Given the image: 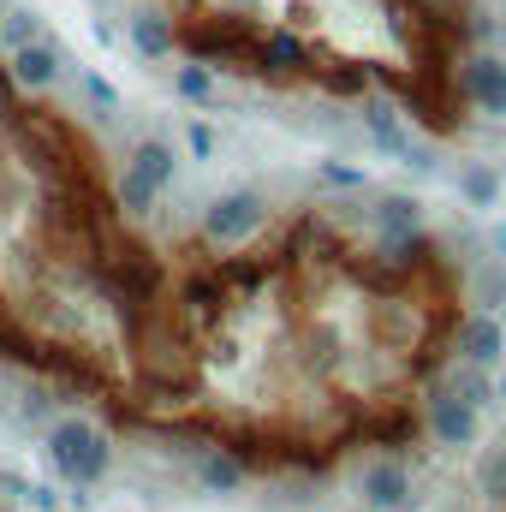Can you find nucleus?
I'll return each instance as SVG.
<instances>
[{"instance_id": "nucleus-22", "label": "nucleus", "mask_w": 506, "mask_h": 512, "mask_svg": "<svg viewBox=\"0 0 506 512\" xmlns=\"http://www.w3.org/2000/svg\"><path fill=\"white\" fill-rule=\"evenodd\" d=\"M322 185H340V191H364V173H358V167H340V161H322Z\"/></svg>"}, {"instance_id": "nucleus-14", "label": "nucleus", "mask_w": 506, "mask_h": 512, "mask_svg": "<svg viewBox=\"0 0 506 512\" xmlns=\"http://www.w3.org/2000/svg\"><path fill=\"white\" fill-rule=\"evenodd\" d=\"M262 66H268V72H304V66H310V48L292 36V24L268 30V42H262Z\"/></svg>"}, {"instance_id": "nucleus-12", "label": "nucleus", "mask_w": 506, "mask_h": 512, "mask_svg": "<svg viewBox=\"0 0 506 512\" xmlns=\"http://www.w3.org/2000/svg\"><path fill=\"white\" fill-rule=\"evenodd\" d=\"M131 48L143 54V60H167L173 48H179V36H173V24L161 18V12H131Z\"/></svg>"}, {"instance_id": "nucleus-2", "label": "nucleus", "mask_w": 506, "mask_h": 512, "mask_svg": "<svg viewBox=\"0 0 506 512\" xmlns=\"http://www.w3.org/2000/svg\"><path fill=\"white\" fill-rule=\"evenodd\" d=\"M262 221H268V203H262V191L239 185V191H221V197L203 209L197 233H203V245H221V251H233V245H251L256 233H262Z\"/></svg>"}, {"instance_id": "nucleus-17", "label": "nucleus", "mask_w": 506, "mask_h": 512, "mask_svg": "<svg viewBox=\"0 0 506 512\" xmlns=\"http://www.w3.org/2000/svg\"><path fill=\"white\" fill-rule=\"evenodd\" d=\"M477 489L489 507H506V447H483L477 459Z\"/></svg>"}, {"instance_id": "nucleus-21", "label": "nucleus", "mask_w": 506, "mask_h": 512, "mask_svg": "<svg viewBox=\"0 0 506 512\" xmlns=\"http://www.w3.org/2000/svg\"><path fill=\"white\" fill-rule=\"evenodd\" d=\"M84 96H90V102H96V108H108V114H114V108H120V90H114V84H108V78H102V72H84Z\"/></svg>"}, {"instance_id": "nucleus-15", "label": "nucleus", "mask_w": 506, "mask_h": 512, "mask_svg": "<svg viewBox=\"0 0 506 512\" xmlns=\"http://www.w3.org/2000/svg\"><path fill=\"white\" fill-rule=\"evenodd\" d=\"M459 197H465L471 209H495V203H501V173H495L489 161H471V167L459 173Z\"/></svg>"}, {"instance_id": "nucleus-9", "label": "nucleus", "mask_w": 506, "mask_h": 512, "mask_svg": "<svg viewBox=\"0 0 506 512\" xmlns=\"http://www.w3.org/2000/svg\"><path fill=\"white\" fill-rule=\"evenodd\" d=\"M191 477H197L203 495H239L245 489V459L233 447H203L197 465H191Z\"/></svg>"}, {"instance_id": "nucleus-19", "label": "nucleus", "mask_w": 506, "mask_h": 512, "mask_svg": "<svg viewBox=\"0 0 506 512\" xmlns=\"http://www.w3.org/2000/svg\"><path fill=\"white\" fill-rule=\"evenodd\" d=\"M173 90H179L185 102H209V96H215V66H203V60L179 66V72H173Z\"/></svg>"}, {"instance_id": "nucleus-3", "label": "nucleus", "mask_w": 506, "mask_h": 512, "mask_svg": "<svg viewBox=\"0 0 506 512\" xmlns=\"http://www.w3.org/2000/svg\"><path fill=\"white\" fill-rule=\"evenodd\" d=\"M423 423H429L435 447H477V435H483V411L465 405V399L447 393V387H429V399H423Z\"/></svg>"}, {"instance_id": "nucleus-26", "label": "nucleus", "mask_w": 506, "mask_h": 512, "mask_svg": "<svg viewBox=\"0 0 506 512\" xmlns=\"http://www.w3.org/2000/svg\"><path fill=\"white\" fill-rule=\"evenodd\" d=\"M358 512H370V507H358Z\"/></svg>"}, {"instance_id": "nucleus-20", "label": "nucleus", "mask_w": 506, "mask_h": 512, "mask_svg": "<svg viewBox=\"0 0 506 512\" xmlns=\"http://www.w3.org/2000/svg\"><path fill=\"white\" fill-rule=\"evenodd\" d=\"M185 149H191L197 161H209V155H215V126H209V120H191V126H185Z\"/></svg>"}, {"instance_id": "nucleus-23", "label": "nucleus", "mask_w": 506, "mask_h": 512, "mask_svg": "<svg viewBox=\"0 0 506 512\" xmlns=\"http://www.w3.org/2000/svg\"><path fill=\"white\" fill-rule=\"evenodd\" d=\"M286 24L310 30V24H322V18H316V6H310V0H286Z\"/></svg>"}, {"instance_id": "nucleus-8", "label": "nucleus", "mask_w": 506, "mask_h": 512, "mask_svg": "<svg viewBox=\"0 0 506 512\" xmlns=\"http://www.w3.org/2000/svg\"><path fill=\"white\" fill-rule=\"evenodd\" d=\"M358 495H364V507H370V512L405 507V501H411V471H405L399 459H376V465L364 471V483H358Z\"/></svg>"}, {"instance_id": "nucleus-6", "label": "nucleus", "mask_w": 506, "mask_h": 512, "mask_svg": "<svg viewBox=\"0 0 506 512\" xmlns=\"http://www.w3.org/2000/svg\"><path fill=\"white\" fill-rule=\"evenodd\" d=\"M453 358H465V364H483V370H501V358H506V328H501V316H489V310H471V316H459V328H453Z\"/></svg>"}, {"instance_id": "nucleus-13", "label": "nucleus", "mask_w": 506, "mask_h": 512, "mask_svg": "<svg viewBox=\"0 0 506 512\" xmlns=\"http://www.w3.org/2000/svg\"><path fill=\"white\" fill-rule=\"evenodd\" d=\"M364 126H370V143H376V149H387L393 161H405V155H411V143H417L411 131L399 126V114H393L387 102H370V108H364Z\"/></svg>"}, {"instance_id": "nucleus-10", "label": "nucleus", "mask_w": 506, "mask_h": 512, "mask_svg": "<svg viewBox=\"0 0 506 512\" xmlns=\"http://www.w3.org/2000/svg\"><path fill=\"white\" fill-rule=\"evenodd\" d=\"M370 227H376L381 239L417 233V227H423V203H417V197H405V191H387V197L370 203Z\"/></svg>"}, {"instance_id": "nucleus-11", "label": "nucleus", "mask_w": 506, "mask_h": 512, "mask_svg": "<svg viewBox=\"0 0 506 512\" xmlns=\"http://www.w3.org/2000/svg\"><path fill=\"white\" fill-rule=\"evenodd\" d=\"M435 387H447V393H459L465 405H489L495 399V370H483V364H465V358H453L441 376H435Z\"/></svg>"}, {"instance_id": "nucleus-25", "label": "nucleus", "mask_w": 506, "mask_h": 512, "mask_svg": "<svg viewBox=\"0 0 506 512\" xmlns=\"http://www.w3.org/2000/svg\"><path fill=\"white\" fill-rule=\"evenodd\" d=\"M501 328H506V316H501Z\"/></svg>"}, {"instance_id": "nucleus-5", "label": "nucleus", "mask_w": 506, "mask_h": 512, "mask_svg": "<svg viewBox=\"0 0 506 512\" xmlns=\"http://www.w3.org/2000/svg\"><path fill=\"white\" fill-rule=\"evenodd\" d=\"M6 72H12V84L18 90H54L60 84V72H66V48L54 42V36H36V42H24V48H12L6 54Z\"/></svg>"}, {"instance_id": "nucleus-1", "label": "nucleus", "mask_w": 506, "mask_h": 512, "mask_svg": "<svg viewBox=\"0 0 506 512\" xmlns=\"http://www.w3.org/2000/svg\"><path fill=\"white\" fill-rule=\"evenodd\" d=\"M173 173H179V155H173V143H161V137H143V143L131 149L126 173H120V209H126L131 221H143V215H149V209L167 197Z\"/></svg>"}, {"instance_id": "nucleus-7", "label": "nucleus", "mask_w": 506, "mask_h": 512, "mask_svg": "<svg viewBox=\"0 0 506 512\" xmlns=\"http://www.w3.org/2000/svg\"><path fill=\"white\" fill-rule=\"evenodd\" d=\"M90 435H96V423H90V417H60V423H48L42 459L54 465V477H66V483H72V465H78V453L90 447Z\"/></svg>"}, {"instance_id": "nucleus-24", "label": "nucleus", "mask_w": 506, "mask_h": 512, "mask_svg": "<svg viewBox=\"0 0 506 512\" xmlns=\"http://www.w3.org/2000/svg\"><path fill=\"white\" fill-rule=\"evenodd\" d=\"M489 251H495V262L506 268V221H501V227H489Z\"/></svg>"}, {"instance_id": "nucleus-18", "label": "nucleus", "mask_w": 506, "mask_h": 512, "mask_svg": "<svg viewBox=\"0 0 506 512\" xmlns=\"http://www.w3.org/2000/svg\"><path fill=\"white\" fill-rule=\"evenodd\" d=\"M42 36V18L30 12V6H12L6 18H0V48L12 54V48H24V42H36Z\"/></svg>"}, {"instance_id": "nucleus-4", "label": "nucleus", "mask_w": 506, "mask_h": 512, "mask_svg": "<svg viewBox=\"0 0 506 512\" xmlns=\"http://www.w3.org/2000/svg\"><path fill=\"white\" fill-rule=\"evenodd\" d=\"M459 96H465L483 120H506V60L495 48H483V54H471V60L459 66Z\"/></svg>"}, {"instance_id": "nucleus-16", "label": "nucleus", "mask_w": 506, "mask_h": 512, "mask_svg": "<svg viewBox=\"0 0 506 512\" xmlns=\"http://www.w3.org/2000/svg\"><path fill=\"white\" fill-rule=\"evenodd\" d=\"M108 465H114V447H108V435L96 429V435H90V447H84V453H78V465H72V483H78V489H96V483L108 477Z\"/></svg>"}]
</instances>
